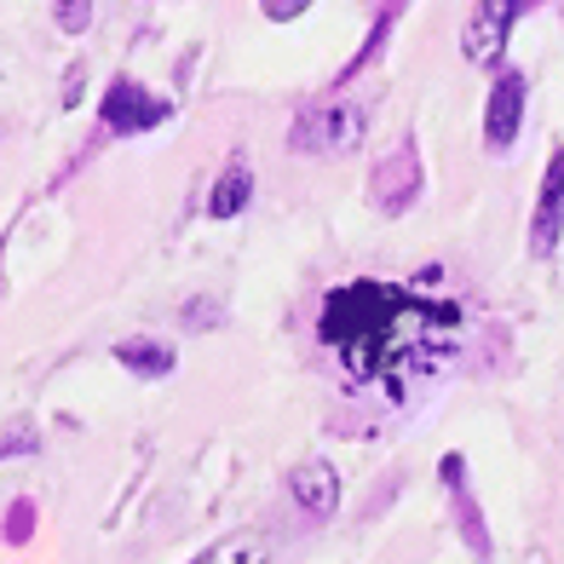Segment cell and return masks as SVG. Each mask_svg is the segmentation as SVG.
I'll list each match as a JSON object with an SVG mask.
<instances>
[{
    "label": "cell",
    "mask_w": 564,
    "mask_h": 564,
    "mask_svg": "<svg viewBox=\"0 0 564 564\" xmlns=\"http://www.w3.org/2000/svg\"><path fill=\"white\" fill-rule=\"evenodd\" d=\"M460 328V305H432L392 282H346L323 300L317 335L346 357L351 380H375L403 364H432Z\"/></svg>",
    "instance_id": "cell-1"
},
{
    "label": "cell",
    "mask_w": 564,
    "mask_h": 564,
    "mask_svg": "<svg viewBox=\"0 0 564 564\" xmlns=\"http://www.w3.org/2000/svg\"><path fill=\"white\" fill-rule=\"evenodd\" d=\"M357 139H364V110L346 105V98H323V105H312L300 121L289 144L305 150V156H340V150H357Z\"/></svg>",
    "instance_id": "cell-2"
},
{
    "label": "cell",
    "mask_w": 564,
    "mask_h": 564,
    "mask_svg": "<svg viewBox=\"0 0 564 564\" xmlns=\"http://www.w3.org/2000/svg\"><path fill=\"white\" fill-rule=\"evenodd\" d=\"M173 116L167 98H156L144 82H133V75H116L105 105H98V121H105L110 139H139V133H156V127Z\"/></svg>",
    "instance_id": "cell-3"
},
{
    "label": "cell",
    "mask_w": 564,
    "mask_h": 564,
    "mask_svg": "<svg viewBox=\"0 0 564 564\" xmlns=\"http://www.w3.org/2000/svg\"><path fill=\"white\" fill-rule=\"evenodd\" d=\"M524 7H530V0H478L473 18H467V30H460V53H467V64H496Z\"/></svg>",
    "instance_id": "cell-4"
},
{
    "label": "cell",
    "mask_w": 564,
    "mask_h": 564,
    "mask_svg": "<svg viewBox=\"0 0 564 564\" xmlns=\"http://www.w3.org/2000/svg\"><path fill=\"white\" fill-rule=\"evenodd\" d=\"M558 237H564V150H553L542 173V196H535V214H530V253L553 260Z\"/></svg>",
    "instance_id": "cell-5"
},
{
    "label": "cell",
    "mask_w": 564,
    "mask_h": 564,
    "mask_svg": "<svg viewBox=\"0 0 564 564\" xmlns=\"http://www.w3.org/2000/svg\"><path fill=\"white\" fill-rule=\"evenodd\" d=\"M519 127H524V75L501 69L490 98H484V144H490V150H512Z\"/></svg>",
    "instance_id": "cell-6"
},
{
    "label": "cell",
    "mask_w": 564,
    "mask_h": 564,
    "mask_svg": "<svg viewBox=\"0 0 564 564\" xmlns=\"http://www.w3.org/2000/svg\"><path fill=\"white\" fill-rule=\"evenodd\" d=\"M289 490H294V501L312 512V519H328V512L340 507V473L328 467V460H300Z\"/></svg>",
    "instance_id": "cell-7"
},
{
    "label": "cell",
    "mask_w": 564,
    "mask_h": 564,
    "mask_svg": "<svg viewBox=\"0 0 564 564\" xmlns=\"http://www.w3.org/2000/svg\"><path fill=\"white\" fill-rule=\"evenodd\" d=\"M375 185H380V202H387V214H403L409 202H415V185H421V173H415V150L403 144L392 162H380Z\"/></svg>",
    "instance_id": "cell-8"
},
{
    "label": "cell",
    "mask_w": 564,
    "mask_h": 564,
    "mask_svg": "<svg viewBox=\"0 0 564 564\" xmlns=\"http://www.w3.org/2000/svg\"><path fill=\"white\" fill-rule=\"evenodd\" d=\"M248 196H253V173L242 162H230L219 178H214V191H208V219H237L248 208Z\"/></svg>",
    "instance_id": "cell-9"
},
{
    "label": "cell",
    "mask_w": 564,
    "mask_h": 564,
    "mask_svg": "<svg viewBox=\"0 0 564 564\" xmlns=\"http://www.w3.org/2000/svg\"><path fill=\"white\" fill-rule=\"evenodd\" d=\"M116 364L144 375V380H162V375H173V346L167 340H121L116 346Z\"/></svg>",
    "instance_id": "cell-10"
},
{
    "label": "cell",
    "mask_w": 564,
    "mask_h": 564,
    "mask_svg": "<svg viewBox=\"0 0 564 564\" xmlns=\"http://www.w3.org/2000/svg\"><path fill=\"white\" fill-rule=\"evenodd\" d=\"M196 564H271L265 553V535L260 530H237V535H225L219 547H208Z\"/></svg>",
    "instance_id": "cell-11"
},
{
    "label": "cell",
    "mask_w": 564,
    "mask_h": 564,
    "mask_svg": "<svg viewBox=\"0 0 564 564\" xmlns=\"http://www.w3.org/2000/svg\"><path fill=\"white\" fill-rule=\"evenodd\" d=\"M93 23V0H58V30L64 35H87Z\"/></svg>",
    "instance_id": "cell-12"
},
{
    "label": "cell",
    "mask_w": 564,
    "mask_h": 564,
    "mask_svg": "<svg viewBox=\"0 0 564 564\" xmlns=\"http://www.w3.org/2000/svg\"><path fill=\"white\" fill-rule=\"evenodd\" d=\"M30 530H35V512H30V501H18L7 512V535H12V542H30Z\"/></svg>",
    "instance_id": "cell-13"
},
{
    "label": "cell",
    "mask_w": 564,
    "mask_h": 564,
    "mask_svg": "<svg viewBox=\"0 0 564 564\" xmlns=\"http://www.w3.org/2000/svg\"><path fill=\"white\" fill-rule=\"evenodd\" d=\"M305 7H312V0H260V12H265L271 23H289V18H300Z\"/></svg>",
    "instance_id": "cell-14"
},
{
    "label": "cell",
    "mask_w": 564,
    "mask_h": 564,
    "mask_svg": "<svg viewBox=\"0 0 564 564\" xmlns=\"http://www.w3.org/2000/svg\"><path fill=\"white\" fill-rule=\"evenodd\" d=\"M82 87H87V69L75 64V69H69V82H64V110H75V105H82Z\"/></svg>",
    "instance_id": "cell-15"
},
{
    "label": "cell",
    "mask_w": 564,
    "mask_h": 564,
    "mask_svg": "<svg viewBox=\"0 0 564 564\" xmlns=\"http://www.w3.org/2000/svg\"><path fill=\"white\" fill-rule=\"evenodd\" d=\"M444 484H460V455H444Z\"/></svg>",
    "instance_id": "cell-16"
}]
</instances>
